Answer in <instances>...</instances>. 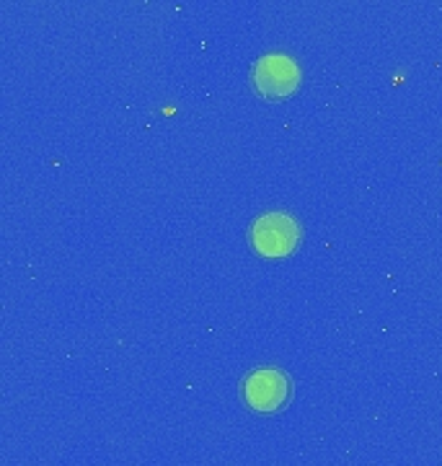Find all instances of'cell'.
<instances>
[{"label":"cell","mask_w":442,"mask_h":466,"mask_svg":"<svg viewBox=\"0 0 442 466\" xmlns=\"http://www.w3.org/2000/svg\"><path fill=\"white\" fill-rule=\"evenodd\" d=\"M244 404L256 415H272L287 407L293 397V381L282 368H254L241 381Z\"/></svg>","instance_id":"1"},{"label":"cell","mask_w":442,"mask_h":466,"mask_svg":"<svg viewBox=\"0 0 442 466\" xmlns=\"http://www.w3.org/2000/svg\"><path fill=\"white\" fill-rule=\"evenodd\" d=\"M300 66L285 52H269L251 67V84L264 99H287L300 88Z\"/></svg>","instance_id":"3"},{"label":"cell","mask_w":442,"mask_h":466,"mask_svg":"<svg viewBox=\"0 0 442 466\" xmlns=\"http://www.w3.org/2000/svg\"><path fill=\"white\" fill-rule=\"evenodd\" d=\"M300 236L303 231L297 220L287 213H264L248 228L251 249L264 259H282L293 254L300 244Z\"/></svg>","instance_id":"2"}]
</instances>
